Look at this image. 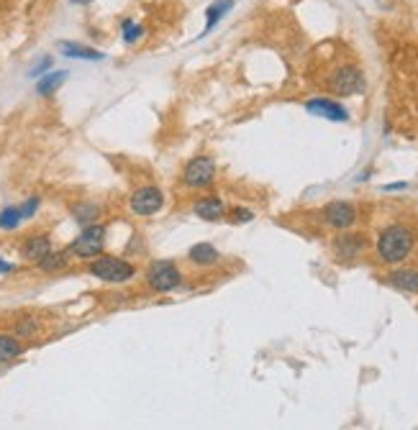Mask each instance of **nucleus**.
Instances as JSON below:
<instances>
[{
    "label": "nucleus",
    "instance_id": "obj_7",
    "mask_svg": "<svg viewBox=\"0 0 418 430\" xmlns=\"http://www.w3.org/2000/svg\"><path fill=\"white\" fill-rule=\"evenodd\" d=\"M329 88L337 95H359L364 93V74L354 64H341L331 72Z\"/></svg>",
    "mask_w": 418,
    "mask_h": 430
},
{
    "label": "nucleus",
    "instance_id": "obj_3",
    "mask_svg": "<svg viewBox=\"0 0 418 430\" xmlns=\"http://www.w3.org/2000/svg\"><path fill=\"white\" fill-rule=\"evenodd\" d=\"M106 236H108V228L103 223L88 226L80 231V236H74V241H69L67 254L77 262H93L106 249Z\"/></svg>",
    "mask_w": 418,
    "mask_h": 430
},
{
    "label": "nucleus",
    "instance_id": "obj_12",
    "mask_svg": "<svg viewBox=\"0 0 418 430\" xmlns=\"http://www.w3.org/2000/svg\"><path fill=\"white\" fill-rule=\"evenodd\" d=\"M305 110L313 115H321L326 121H337V123H344L349 121V113L346 108L337 100H329V98H316V100H308L305 103Z\"/></svg>",
    "mask_w": 418,
    "mask_h": 430
},
{
    "label": "nucleus",
    "instance_id": "obj_22",
    "mask_svg": "<svg viewBox=\"0 0 418 430\" xmlns=\"http://www.w3.org/2000/svg\"><path fill=\"white\" fill-rule=\"evenodd\" d=\"M39 320L36 318H31V315H26V318H21L18 322L13 325V336L16 338H34L36 333H39Z\"/></svg>",
    "mask_w": 418,
    "mask_h": 430
},
{
    "label": "nucleus",
    "instance_id": "obj_18",
    "mask_svg": "<svg viewBox=\"0 0 418 430\" xmlns=\"http://www.w3.org/2000/svg\"><path fill=\"white\" fill-rule=\"evenodd\" d=\"M188 259L196 264V267H213V264H218L221 254H218V249L213 243H196V246L188 251Z\"/></svg>",
    "mask_w": 418,
    "mask_h": 430
},
{
    "label": "nucleus",
    "instance_id": "obj_10",
    "mask_svg": "<svg viewBox=\"0 0 418 430\" xmlns=\"http://www.w3.org/2000/svg\"><path fill=\"white\" fill-rule=\"evenodd\" d=\"M364 246H367L364 236L351 233V231H341V233L334 238V243H331L334 256H337L339 262H354L357 256L364 254Z\"/></svg>",
    "mask_w": 418,
    "mask_h": 430
},
{
    "label": "nucleus",
    "instance_id": "obj_5",
    "mask_svg": "<svg viewBox=\"0 0 418 430\" xmlns=\"http://www.w3.org/2000/svg\"><path fill=\"white\" fill-rule=\"evenodd\" d=\"M180 182L185 190H205L216 182V161L205 154H198L182 167Z\"/></svg>",
    "mask_w": 418,
    "mask_h": 430
},
{
    "label": "nucleus",
    "instance_id": "obj_20",
    "mask_svg": "<svg viewBox=\"0 0 418 430\" xmlns=\"http://www.w3.org/2000/svg\"><path fill=\"white\" fill-rule=\"evenodd\" d=\"M23 354V343L13 333H0V364H8Z\"/></svg>",
    "mask_w": 418,
    "mask_h": 430
},
{
    "label": "nucleus",
    "instance_id": "obj_2",
    "mask_svg": "<svg viewBox=\"0 0 418 430\" xmlns=\"http://www.w3.org/2000/svg\"><path fill=\"white\" fill-rule=\"evenodd\" d=\"M88 274L106 284H126L136 277V267L123 256L101 254L98 259L88 262Z\"/></svg>",
    "mask_w": 418,
    "mask_h": 430
},
{
    "label": "nucleus",
    "instance_id": "obj_19",
    "mask_svg": "<svg viewBox=\"0 0 418 430\" xmlns=\"http://www.w3.org/2000/svg\"><path fill=\"white\" fill-rule=\"evenodd\" d=\"M231 8H234V0H216V3H210L205 8V28H203V34H210L218 26V21L229 13Z\"/></svg>",
    "mask_w": 418,
    "mask_h": 430
},
{
    "label": "nucleus",
    "instance_id": "obj_26",
    "mask_svg": "<svg viewBox=\"0 0 418 430\" xmlns=\"http://www.w3.org/2000/svg\"><path fill=\"white\" fill-rule=\"evenodd\" d=\"M226 218H229L231 223H249L254 221V213H252L249 208H231L229 213H226Z\"/></svg>",
    "mask_w": 418,
    "mask_h": 430
},
{
    "label": "nucleus",
    "instance_id": "obj_28",
    "mask_svg": "<svg viewBox=\"0 0 418 430\" xmlns=\"http://www.w3.org/2000/svg\"><path fill=\"white\" fill-rule=\"evenodd\" d=\"M385 190H388V192H392V190H405V182H392V185H385Z\"/></svg>",
    "mask_w": 418,
    "mask_h": 430
},
{
    "label": "nucleus",
    "instance_id": "obj_6",
    "mask_svg": "<svg viewBox=\"0 0 418 430\" xmlns=\"http://www.w3.org/2000/svg\"><path fill=\"white\" fill-rule=\"evenodd\" d=\"M164 208V192L157 185H142L128 195V210L139 218H152Z\"/></svg>",
    "mask_w": 418,
    "mask_h": 430
},
{
    "label": "nucleus",
    "instance_id": "obj_1",
    "mask_svg": "<svg viewBox=\"0 0 418 430\" xmlns=\"http://www.w3.org/2000/svg\"><path fill=\"white\" fill-rule=\"evenodd\" d=\"M416 249V231L408 226V223H388L383 231L378 233V243H375V251H378V259L383 264H400L405 262L408 256Z\"/></svg>",
    "mask_w": 418,
    "mask_h": 430
},
{
    "label": "nucleus",
    "instance_id": "obj_15",
    "mask_svg": "<svg viewBox=\"0 0 418 430\" xmlns=\"http://www.w3.org/2000/svg\"><path fill=\"white\" fill-rule=\"evenodd\" d=\"M69 262H72V256L67 254V249L62 251H49L41 262H36L34 267L39 269V272H44V274H60V272H64V269L69 267Z\"/></svg>",
    "mask_w": 418,
    "mask_h": 430
},
{
    "label": "nucleus",
    "instance_id": "obj_25",
    "mask_svg": "<svg viewBox=\"0 0 418 430\" xmlns=\"http://www.w3.org/2000/svg\"><path fill=\"white\" fill-rule=\"evenodd\" d=\"M52 64H55V59H52V57H41L34 67L28 69V77H31V80H39V77H44V74L52 69Z\"/></svg>",
    "mask_w": 418,
    "mask_h": 430
},
{
    "label": "nucleus",
    "instance_id": "obj_16",
    "mask_svg": "<svg viewBox=\"0 0 418 430\" xmlns=\"http://www.w3.org/2000/svg\"><path fill=\"white\" fill-rule=\"evenodd\" d=\"M388 282L400 292H418V269L416 267H403L395 269L388 274Z\"/></svg>",
    "mask_w": 418,
    "mask_h": 430
},
{
    "label": "nucleus",
    "instance_id": "obj_13",
    "mask_svg": "<svg viewBox=\"0 0 418 430\" xmlns=\"http://www.w3.org/2000/svg\"><path fill=\"white\" fill-rule=\"evenodd\" d=\"M69 215H72V221L80 226V228H88V226H95V223H101L103 218V205L95 200H77L69 205Z\"/></svg>",
    "mask_w": 418,
    "mask_h": 430
},
{
    "label": "nucleus",
    "instance_id": "obj_17",
    "mask_svg": "<svg viewBox=\"0 0 418 430\" xmlns=\"http://www.w3.org/2000/svg\"><path fill=\"white\" fill-rule=\"evenodd\" d=\"M64 82H67V69L47 72L44 77L36 80V95H39V98H49V95H55Z\"/></svg>",
    "mask_w": 418,
    "mask_h": 430
},
{
    "label": "nucleus",
    "instance_id": "obj_4",
    "mask_svg": "<svg viewBox=\"0 0 418 430\" xmlns=\"http://www.w3.org/2000/svg\"><path fill=\"white\" fill-rule=\"evenodd\" d=\"M144 282L152 292H172L182 284V272L172 259H157L144 272Z\"/></svg>",
    "mask_w": 418,
    "mask_h": 430
},
{
    "label": "nucleus",
    "instance_id": "obj_27",
    "mask_svg": "<svg viewBox=\"0 0 418 430\" xmlns=\"http://www.w3.org/2000/svg\"><path fill=\"white\" fill-rule=\"evenodd\" d=\"M11 272H16V264L6 262V259H0V274H11Z\"/></svg>",
    "mask_w": 418,
    "mask_h": 430
},
{
    "label": "nucleus",
    "instance_id": "obj_9",
    "mask_svg": "<svg viewBox=\"0 0 418 430\" xmlns=\"http://www.w3.org/2000/svg\"><path fill=\"white\" fill-rule=\"evenodd\" d=\"M49 251H52V236H49L47 231H34V233H28L18 246L21 259L28 264L41 262Z\"/></svg>",
    "mask_w": 418,
    "mask_h": 430
},
{
    "label": "nucleus",
    "instance_id": "obj_14",
    "mask_svg": "<svg viewBox=\"0 0 418 430\" xmlns=\"http://www.w3.org/2000/svg\"><path fill=\"white\" fill-rule=\"evenodd\" d=\"M57 47H60V52L64 54V57H69V59H85V62L106 59L103 52H98V49L93 47H85V44H77V41H60Z\"/></svg>",
    "mask_w": 418,
    "mask_h": 430
},
{
    "label": "nucleus",
    "instance_id": "obj_23",
    "mask_svg": "<svg viewBox=\"0 0 418 430\" xmlns=\"http://www.w3.org/2000/svg\"><path fill=\"white\" fill-rule=\"evenodd\" d=\"M144 36V26L142 23H136V21H131V18H126L121 23V39H123V44H136V41L142 39Z\"/></svg>",
    "mask_w": 418,
    "mask_h": 430
},
{
    "label": "nucleus",
    "instance_id": "obj_21",
    "mask_svg": "<svg viewBox=\"0 0 418 430\" xmlns=\"http://www.w3.org/2000/svg\"><path fill=\"white\" fill-rule=\"evenodd\" d=\"M23 223V218H21V210L18 205H8V208L0 210V231H6V233H11V231H16Z\"/></svg>",
    "mask_w": 418,
    "mask_h": 430
},
{
    "label": "nucleus",
    "instance_id": "obj_29",
    "mask_svg": "<svg viewBox=\"0 0 418 430\" xmlns=\"http://www.w3.org/2000/svg\"><path fill=\"white\" fill-rule=\"evenodd\" d=\"M72 6H88V3H93V0H69Z\"/></svg>",
    "mask_w": 418,
    "mask_h": 430
},
{
    "label": "nucleus",
    "instance_id": "obj_11",
    "mask_svg": "<svg viewBox=\"0 0 418 430\" xmlns=\"http://www.w3.org/2000/svg\"><path fill=\"white\" fill-rule=\"evenodd\" d=\"M226 213H229V208H226V202L218 195H203L193 202V215H198L200 221H208V223L223 221Z\"/></svg>",
    "mask_w": 418,
    "mask_h": 430
},
{
    "label": "nucleus",
    "instance_id": "obj_8",
    "mask_svg": "<svg viewBox=\"0 0 418 430\" xmlns=\"http://www.w3.org/2000/svg\"><path fill=\"white\" fill-rule=\"evenodd\" d=\"M321 215H324V221L329 223L331 228L346 231L357 223L359 210H357V205H351V202H346V200H334V202H329V205H324Z\"/></svg>",
    "mask_w": 418,
    "mask_h": 430
},
{
    "label": "nucleus",
    "instance_id": "obj_24",
    "mask_svg": "<svg viewBox=\"0 0 418 430\" xmlns=\"http://www.w3.org/2000/svg\"><path fill=\"white\" fill-rule=\"evenodd\" d=\"M39 208H41V197L39 195H28L26 200L21 202L18 205V210H21V218L23 221H31L36 213H39Z\"/></svg>",
    "mask_w": 418,
    "mask_h": 430
}]
</instances>
